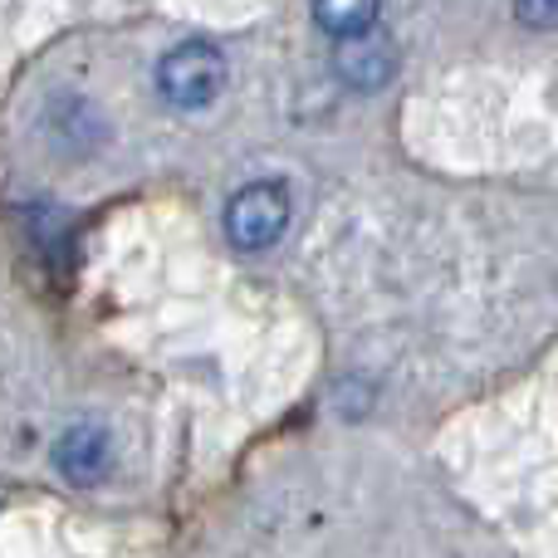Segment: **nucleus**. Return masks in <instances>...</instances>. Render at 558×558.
I'll return each instance as SVG.
<instances>
[{
  "instance_id": "7ed1b4c3",
  "label": "nucleus",
  "mask_w": 558,
  "mask_h": 558,
  "mask_svg": "<svg viewBox=\"0 0 558 558\" xmlns=\"http://www.w3.org/2000/svg\"><path fill=\"white\" fill-rule=\"evenodd\" d=\"M333 69L348 88H383L387 78L397 74V45L387 29L367 25L353 29V35H338L333 49Z\"/></svg>"
},
{
  "instance_id": "423d86ee",
  "label": "nucleus",
  "mask_w": 558,
  "mask_h": 558,
  "mask_svg": "<svg viewBox=\"0 0 558 558\" xmlns=\"http://www.w3.org/2000/svg\"><path fill=\"white\" fill-rule=\"evenodd\" d=\"M524 25L534 29H558V0H514Z\"/></svg>"
},
{
  "instance_id": "39448f33",
  "label": "nucleus",
  "mask_w": 558,
  "mask_h": 558,
  "mask_svg": "<svg viewBox=\"0 0 558 558\" xmlns=\"http://www.w3.org/2000/svg\"><path fill=\"white\" fill-rule=\"evenodd\" d=\"M377 10L383 0H314V20L328 29V35H353V29L377 25Z\"/></svg>"
},
{
  "instance_id": "f03ea898",
  "label": "nucleus",
  "mask_w": 558,
  "mask_h": 558,
  "mask_svg": "<svg viewBox=\"0 0 558 558\" xmlns=\"http://www.w3.org/2000/svg\"><path fill=\"white\" fill-rule=\"evenodd\" d=\"M289 226V192L279 182H251L231 196L226 206V235H231L235 251L255 255L270 251Z\"/></svg>"
},
{
  "instance_id": "f257e3e1",
  "label": "nucleus",
  "mask_w": 558,
  "mask_h": 558,
  "mask_svg": "<svg viewBox=\"0 0 558 558\" xmlns=\"http://www.w3.org/2000/svg\"><path fill=\"white\" fill-rule=\"evenodd\" d=\"M157 88L172 108H206L226 88V54L206 39H186V45L167 49L157 64Z\"/></svg>"
},
{
  "instance_id": "20e7f679",
  "label": "nucleus",
  "mask_w": 558,
  "mask_h": 558,
  "mask_svg": "<svg viewBox=\"0 0 558 558\" xmlns=\"http://www.w3.org/2000/svg\"><path fill=\"white\" fill-rule=\"evenodd\" d=\"M54 471L64 475L69 485H98L108 471H113V441H108L104 426H69L54 441Z\"/></svg>"
}]
</instances>
